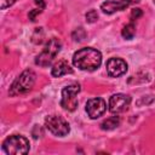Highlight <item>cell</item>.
Segmentation results:
<instances>
[{"instance_id": "3957f363", "label": "cell", "mask_w": 155, "mask_h": 155, "mask_svg": "<svg viewBox=\"0 0 155 155\" xmlns=\"http://www.w3.org/2000/svg\"><path fill=\"white\" fill-rule=\"evenodd\" d=\"M29 142L25 137L19 134H13L7 137L2 142V149L8 155H21L29 151Z\"/></svg>"}, {"instance_id": "ac0fdd59", "label": "cell", "mask_w": 155, "mask_h": 155, "mask_svg": "<svg viewBox=\"0 0 155 155\" xmlns=\"http://www.w3.org/2000/svg\"><path fill=\"white\" fill-rule=\"evenodd\" d=\"M41 11H42V10H38V8H36V10H34V11H31V12L29 13V18H30L31 21H35V16H36L38 13H40Z\"/></svg>"}, {"instance_id": "2e32d148", "label": "cell", "mask_w": 155, "mask_h": 155, "mask_svg": "<svg viewBox=\"0 0 155 155\" xmlns=\"http://www.w3.org/2000/svg\"><path fill=\"white\" fill-rule=\"evenodd\" d=\"M142 15H143V12H142L140 8H133V10L131 11L130 18H131V21H134V19H138L139 17H142Z\"/></svg>"}, {"instance_id": "8992f818", "label": "cell", "mask_w": 155, "mask_h": 155, "mask_svg": "<svg viewBox=\"0 0 155 155\" xmlns=\"http://www.w3.org/2000/svg\"><path fill=\"white\" fill-rule=\"evenodd\" d=\"M45 126L52 134L58 136V137H63V136L68 134L70 131L69 124L62 116H58V115L47 116L45 119Z\"/></svg>"}, {"instance_id": "8fae6325", "label": "cell", "mask_w": 155, "mask_h": 155, "mask_svg": "<svg viewBox=\"0 0 155 155\" xmlns=\"http://www.w3.org/2000/svg\"><path fill=\"white\" fill-rule=\"evenodd\" d=\"M71 73H73V69L65 59H61L57 63H54L52 67V70H51V74L54 78H59L62 75H67V74H71Z\"/></svg>"}, {"instance_id": "9c48e42d", "label": "cell", "mask_w": 155, "mask_h": 155, "mask_svg": "<svg viewBox=\"0 0 155 155\" xmlns=\"http://www.w3.org/2000/svg\"><path fill=\"white\" fill-rule=\"evenodd\" d=\"M140 0H108L105 2H103L101 5V8L104 13L107 15H111L116 11H122L125 8H127L130 5L132 4H136V2H139Z\"/></svg>"}, {"instance_id": "6da1fadb", "label": "cell", "mask_w": 155, "mask_h": 155, "mask_svg": "<svg viewBox=\"0 0 155 155\" xmlns=\"http://www.w3.org/2000/svg\"><path fill=\"white\" fill-rule=\"evenodd\" d=\"M102 63V54L98 50L92 47H84L78 50L73 56V64L80 70L93 71Z\"/></svg>"}, {"instance_id": "ba28073f", "label": "cell", "mask_w": 155, "mask_h": 155, "mask_svg": "<svg viewBox=\"0 0 155 155\" xmlns=\"http://www.w3.org/2000/svg\"><path fill=\"white\" fill-rule=\"evenodd\" d=\"M107 104L102 98H92L86 103V113L91 119H98L104 114Z\"/></svg>"}, {"instance_id": "7a4b0ae2", "label": "cell", "mask_w": 155, "mask_h": 155, "mask_svg": "<svg viewBox=\"0 0 155 155\" xmlns=\"http://www.w3.org/2000/svg\"><path fill=\"white\" fill-rule=\"evenodd\" d=\"M35 79H36V75L33 70L30 69H27L24 70L11 85L10 87V96H18V94H23L28 91H30L35 84Z\"/></svg>"}, {"instance_id": "52a82bcc", "label": "cell", "mask_w": 155, "mask_h": 155, "mask_svg": "<svg viewBox=\"0 0 155 155\" xmlns=\"http://www.w3.org/2000/svg\"><path fill=\"white\" fill-rule=\"evenodd\" d=\"M130 103H131V97L128 94H124V93L113 94L109 99V110L114 114L122 113L127 110Z\"/></svg>"}, {"instance_id": "7c38bea8", "label": "cell", "mask_w": 155, "mask_h": 155, "mask_svg": "<svg viewBox=\"0 0 155 155\" xmlns=\"http://www.w3.org/2000/svg\"><path fill=\"white\" fill-rule=\"evenodd\" d=\"M119 125H120V117L119 116H110L101 124V128L104 131H110V130L116 128Z\"/></svg>"}, {"instance_id": "e0dca14e", "label": "cell", "mask_w": 155, "mask_h": 155, "mask_svg": "<svg viewBox=\"0 0 155 155\" xmlns=\"http://www.w3.org/2000/svg\"><path fill=\"white\" fill-rule=\"evenodd\" d=\"M16 2V0H0V7L4 10L6 7H10L11 5H13Z\"/></svg>"}, {"instance_id": "5b68a950", "label": "cell", "mask_w": 155, "mask_h": 155, "mask_svg": "<svg viewBox=\"0 0 155 155\" xmlns=\"http://www.w3.org/2000/svg\"><path fill=\"white\" fill-rule=\"evenodd\" d=\"M80 92L79 84H71L65 86L62 90V98H61V107L68 111H73L78 107V93Z\"/></svg>"}, {"instance_id": "4fadbf2b", "label": "cell", "mask_w": 155, "mask_h": 155, "mask_svg": "<svg viewBox=\"0 0 155 155\" xmlns=\"http://www.w3.org/2000/svg\"><path fill=\"white\" fill-rule=\"evenodd\" d=\"M136 34V25L133 24V22H130L128 24H126L122 30H121V35L122 38L127 39V40H131Z\"/></svg>"}, {"instance_id": "d6986e66", "label": "cell", "mask_w": 155, "mask_h": 155, "mask_svg": "<svg viewBox=\"0 0 155 155\" xmlns=\"http://www.w3.org/2000/svg\"><path fill=\"white\" fill-rule=\"evenodd\" d=\"M154 2H155V0H154Z\"/></svg>"}, {"instance_id": "9a60e30c", "label": "cell", "mask_w": 155, "mask_h": 155, "mask_svg": "<svg viewBox=\"0 0 155 155\" xmlns=\"http://www.w3.org/2000/svg\"><path fill=\"white\" fill-rule=\"evenodd\" d=\"M98 19V13L96 10H90L87 13H86V21L88 23H94Z\"/></svg>"}, {"instance_id": "30bf717a", "label": "cell", "mask_w": 155, "mask_h": 155, "mask_svg": "<svg viewBox=\"0 0 155 155\" xmlns=\"http://www.w3.org/2000/svg\"><path fill=\"white\" fill-rule=\"evenodd\" d=\"M127 71V63L121 58H110L107 62V73L111 78H117Z\"/></svg>"}, {"instance_id": "5bb4252c", "label": "cell", "mask_w": 155, "mask_h": 155, "mask_svg": "<svg viewBox=\"0 0 155 155\" xmlns=\"http://www.w3.org/2000/svg\"><path fill=\"white\" fill-rule=\"evenodd\" d=\"M71 36H73V39H74L75 41L80 42V41H82V40L86 38V31L84 30V28H78V29H75V30L73 31Z\"/></svg>"}, {"instance_id": "277c9868", "label": "cell", "mask_w": 155, "mask_h": 155, "mask_svg": "<svg viewBox=\"0 0 155 155\" xmlns=\"http://www.w3.org/2000/svg\"><path fill=\"white\" fill-rule=\"evenodd\" d=\"M61 47H62V45H61V41L58 39H56V38L51 39L46 44V46L41 51V53H39L36 56L35 63L38 65H40V67H48L53 62V59L56 58V56L59 53Z\"/></svg>"}]
</instances>
